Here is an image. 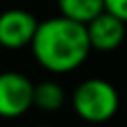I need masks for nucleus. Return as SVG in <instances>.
<instances>
[{
    "label": "nucleus",
    "mask_w": 127,
    "mask_h": 127,
    "mask_svg": "<svg viewBox=\"0 0 127 127\" xmlns=\"http://www.w3.org/2000/svg\"><path fill=\"white\" fill-rule=\"evenodd\" d=\"M40 67L50 73H69L83 65L91 52L85 24L64 16H54L38 24L30 44Z\"/></svg>",
    "instance_id": "1"
},
{
    "label": "nucleus",
    "mask_w": 127,
    "mask_h": 127,
    "mask_svg": "<svg viewBox=\"0 0 127 127\" xmlns=\"http://www.w3.org/2000/svg\"><path fill=\"white\" fill-rule=\"evenodd\" d=\"M71 109L85 123H107L119 109V93L113 83L101 77H87L71 91Z\"/></svg>",
    "instance_id": "2"
},
{
    "label": "nucleus",
    "mask_w": 127,
    "mask_h": 127,
    "mask_svg": "<svg viewBox=\"0 0 127 127\" xmlns=\"http://www.w3.org/2000/svg\"><path fill=\"white\" fill-rule=\"evenodd\" d=\"M34 107V83L20 71H0V117L14 119Z\"/></svg>",
    "instance_id": "3"
},
{
    "label": "nucleus",
    "mask_w": 127,
    "mask_h": 127,
    "mask_svg": "<svg viewBox=\"0 0 127 127\" xmlns=\"http://www.w3.org/2000/svg\"><path fill=\"white\" fill-rule=\"evenodd\" d=\"M38 20L24 8H8L0 14V48L22 50L32 44Z\"/></svg>",
    "instance_id": "4"
},
{
    "label": "nucleus",
    "mask_w": 127,
    "mask_h": 127,
    "mask_svg": "<svg viewBox=\"0 0 127 127\" xmlns=\"http://www.w3.org/2000/svg\"><path fill=\"white\" fill-rule=\"evenodd\" d=\"M85 30H87V38H89L91 50L113 52L123 44L125 34H127V24L121 18L113 16L111 12L103 10L89 24H85Z\"/></svg>",
    "instance_id": "5"
},
{
    "label": "nucleus",
    "mask_w": 127,
    "mask_h": 127,
    "mask_svg": "<svg viewBox=\"0 0 127 127\" xmlns=\"http://www.w3.org/2000/svg\"><path fill=\"white\" fill-rule=\"evenodd\" d=\"M60 16L79 24H89L105 10V0H56Z\"/></svg>",
    "instance_id": "6"
},
{
    "label": "nucleus",
    "mask_w": 127,
    "mask_h": 127,
    "mask_svg": "<svg viewBox=\"0 0 127 127\" xmlns=\"http://www.w3.org/2000/svg\"><path fill=\"white\" fill-rule=\"evenodd\" d=\"M65 103V89L56 79H44L34 83V107L40 111H58Z\"/></svg>",
    "instance_id": "7"
},
{
    "label": "nucleus",
    "mask_w": 127,
    "mask_h": 127,
    "mask_svg": "<svg viewBox=\"0 0 127 127\" xmlns=\"http://www.w3.org/2000/svg\"><path fill=\"white\" fill-rule=\"evenodd\" d=\"M105 10L127 24V0H105Z\"/></svg>",
    "instance_id": "8"
},
{
    "label": "nucleus",
    "mask_w": 127,
    "mask_h": 127,
    "mask_svg": "<svg viewBox=\"0 0 127 127\" xmlns=\"http://www.w3.org/2000/svg\"><path fill=\"white\" fill-rule=\"evenodd\" d=\"M38 127H54V125H38Z\"/></svg>",
    "instance_id": "9"
}]
</instances>
